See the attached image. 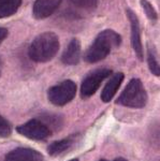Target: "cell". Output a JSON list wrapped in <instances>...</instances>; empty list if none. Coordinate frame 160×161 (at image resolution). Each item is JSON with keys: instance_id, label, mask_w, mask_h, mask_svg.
Returning a JSON list of instances; mask_svg holds the SVG:
<instances>
[{"instance_id": "2e32d148", "label": "cell", "mask_w": 160, "mask_h": 161, "mask_svg": "<svg viewBox=\"0 0 160 161\" xmlns=\"http://www.w3.org/2000/svg\"><path fill=\"white\" fill-rule=\"evenodd\" d=\"M141 6L143 8L144 12L146 13L147 17L152 20H156L157 19V12L154 9V7L149 3L148 1H141Z\"/></svg>"}, {"instance_id": "8fae6325", "label": "cell", "mask_w": 160, "mask_h": 161, "mask_svg": "<svg viewBox=\"0 0 160 161\" xmlns=\"http://www.w3.org/2000/svg\"><path fill=\"white\" fill-rule=\"evenodd\" d=\"M124 79H125V75H124V73H122V72H118V73H115L114 75H112V77H111L109 82L105 84V86L101 92V100L103 102L108 103L113 99L115 93L117 92L118 88L122 85Z\"/></svg>"}, {"instance_id": "9c48e42d", "label": "cell", "mask_w": 160, "mask_h": 161, "mask_svg": "<svg viewBox=\"0 0 160 161\" xmlns=\"http://www.w3.org/2000/svg\"><path fill=\"white\" fill-rule=\"evenodd\" d=\"M4 161H44V157L38 150L19 147L8 153Z\"/></svg>"}, {"instance_id": "277c9868", "label": "cell", "mask_w": 160, "mask_h": 161, "mask_svg": "<svg viewBox=\"0 0 160 161\" xmlns=\"http://www.w3.org/2000/svg\"><path fill=\"white\" fill-rule=\"evenodd\" d=\"M76 84L71 80H67L51 87L47 92L48 101L56 106H63L71 102L76 96Z\"/></svg>"}, {"instance_id": "5bb4252c", "label": "cell", "mask_w": 160, "mask_h": 161, "mask_svg": "<svg viewBox=\"0 0 160 161\" xmlns=\"http://www.w3.org/2000/svg\"><path fill=\"white\" fill-rule=\"evenodd\" d=\"M147 64H148V68L151 70V72L156 76L160 75V67H159V62L157 59L156 55H155L154 50L149 48L147 51Z\"/></svg>"}, {"instance_id": "30bf717a", "label": "cell", "mask_w": 160, "mask_h": 161, "mask_svg": "<svg viewBox=\"0 0 160 161\" xmlns=\"http://www.w3.org/2000/svg\"><path fill=\"white\" fill-rule=\"evenodd\" d=\"M81 58V42L79 39H72L61 55V61L67 66H76Z\"/></svg>"}, {"instance_id": "3957f363", "label": "cell", "mask_w": 160, "mask_h": 161, "mask_svg": "<svg viewBox=\"0 0 160 161\" xmlns=\"http://www.w3.org/2000/svg\"><path fill=\"white\" fill-rule=\"evenodd\" d=\"M147 92L141 80L132 79L125 87L116 103L132 108H142L147 103Z\"/></svg>"}, {"instance_id": "7a4b0ae2", "label": "cell", "mask_w": 160, "mask_h": 161, "mask_svg": "<svg viewBox=\"0 0 160 161\" xmlns=\"http://www.w3.org/2000/svg\"><path fill=\"white\" fill-rule=\"evenodd\" d=\"M59 51V39L52 31H46L33 39L28 48V56L36 62L52 60Z\"/></svg>"}, {"instance_id": "ffe728a7", "label": "cell", "mask_w": 160, "mask_h": 161, "mask_svg": "<svg viewBox=\"0 0 160 161\" xmlns=\"http://www.w3.org/2000/svg\"><path fill=\"white\" fill-rule=\"evenodd\" d=\"M114 161H128V160H126L125 158H116Z\"/></svg>"}, {"instance_id": "9a60e30c", "label": "cell", "mask_w": 160, "mask_h": 161, "mask_svg": "<svg viewBox=\"0 0 160 161\" xmlns=\"http://www.w3.org/2000/svg\"><path fill=\"white\" fill-rule=\"evenodd\" d=\"M12 133V126L3 116L0 115V137H8Z\"/></svg>"}, {"instance_id": "ba28073f", "label": "cell", "mask_w": 160, "mask_h": 161, "mask_svg": "<svg viewBox=\"0 0 160 161\" xmlns=\"http://www.w3.org/2000/svg\"><path fill=\"white\" fill-rule=\"evenodd\" d=\"M61 2L58 0H38L32 7V14L36 19H44L55 13Z\"/></svg>"}, {"instance_id": "d6986e66", "label": "cell", "mask_w": 160, "mask_h": 161, "mask_svg": "<svg viewBox=\"0 0 160 161\" xmlns=\"http://www.w3.org/2000/svg\"><path fill=\"white\" fill-rule=\"evenodd\" d=\"M1 73H2V59L0 57V76H1Z\"/></svg>"}, {"instance_id": "8992f818", "label": "cell", "mask_w": 160, "mask_h": 161, "mask_svg": "<svg viewBox=\"0 0 160 161\" xmlns=\"http://www.w3.org/2000/svg\"><path fill=\"white\" fill-rule=\"evenodd\" d=\"M16 131L20 136L33 141H44L52 134L51 129L45 124L35 118L19 126L16 128Z\"/></svg>"}, {"instance_id": "52a82bcc", "label": "cell", "mask_w": 160, "mask_h": 161, "mask_svg": "<svg viewBox=\"0 0 160 161\" xmlns=\"http://www.w3.org/2000/svg\"><path fill=\"white\" fill-rule=\"evenodd\" d=\"M126 12H127V17L131 27V44H132V47L135 50L136 57L140 60H143L144 51H143V45H142V39H141L140 22H139L136 14L131 9H127Z\"/></svg>"}, {"instance_id": "7402d4cb", "label": "cell", "mask_w": 160, "mask_h": 161, "mask_svg": "<svg viewBox=\"0 0 160 161\" xmlns=\"http://www.w3.org/2000/svg\"><path fill=\"white\" fill-rule=\"evenodd\" d=\"M100 161H108V160H104V159H102V160H100Z\"/></svg>"}, {"instance_id": "44dd1931", "label": "cell", "mask_w": 160, "mask_h": 161, "mask_svg": "<svg viewBox=\"0 0 160 161\" xmlns=\"http://www.w3.org/2000/svg\"><path fill=\"white\" fill-rule=\"evenodd\" d=\"M69 161H79V159H71V160H69Z\"/></svg>"}, {"instance_id": "5b68a950", "label": "cell", "mask_w": 160, "mask_h": 161, "mask_svg": "<svg viewBox=\"0 0 160 161\" xmlns=\"http://www.w3.org/2000/svg\"><path fill=\"white\" fill-rule=\"evenodd\" d=\"M111 75H112V70L108 68L94 70L89 74H87L81 85V90H80L81 97L83 99H87V98L91 97L92 95H95V92L101 85V83Z\"/></svg>"}, {"instance_id": "4fadbf2b", "label": "cell", "mask_w": 160, "mask_h": 161, "mask_svg": "<svg viewBox=\"0 0 160 161\" xmlns=\"http://www.w3.org/2000/svg\"><path fill=\"white\" fill-rule=\"evenodd\" d=\"M22 1L20 0H8V1H0V19L12 16L19 9Z\"/></svg>"}, {"instance_id": "ac0fdd59", "label": "cell", "mask_w": 160, "mask_h": 161, "mask_svg": "<svg viewBox=\"0 0 160 161\" xmlns=\"http://www.w3.org/2000/svg\"><path fill=\"white\" fill-rule=\"evenodd\" d=\"M8 35H9V31H8L7 28L0 27V44L3 42L4 40L7 39Z\"/></svg>"}, {"instance_id": "7c38bea8", "label": "cell", "mask_w": 160, "mask_h": 161, "mask_svg": "<svg viewBox=\"0 0 160 161\" xmlns=\"http://www.w3.org/2000/svg\"><path fill=\"white\" fill-rule=\"evenodd\" d=\"M74 144L73 137H66V139L59 140V141L53 142L50 146L47 147V153L50 156H59L63 153L67 152L71 148V146Z\"/></svg>"}, {"instance_id": "6da1fadb", "label": "cell", "mask_w": 160, "mask_h": 161, "mask_svg": "<svg viewBox=\"0 0 160 161\" xmlns=\"http://www.w3.org/2000/svg\"><path fill=\"white\" fill-rule=\"evenodd\" d=\"M122 44V37L116 31L105 29L99 32L91 45L87 48L84 60L88 64H96L107 58L113 48H117Z\"/></svg>"}, {"instance_id": "e0dca14e", "label": "cell", "mask_w": 160, "mask_h": 161, "mask_svg": "<svg viewBox=\"0 0 160 161\" xmlns=\"http://www.w3.org/2000/svg\"><path fill=\"white\" fill-rule=\"evenodd\" d=\"M73 4H75L76 7L82 8V9H96L97 7V1H73Z\"/></svg>"}]
</instances>
